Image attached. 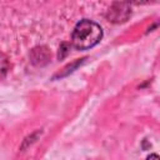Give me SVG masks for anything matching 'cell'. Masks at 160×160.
I'll use <instances>...</instances> for the list:
<instances>
[{"instance_id":"3957f363","label":"cell","mask_w":160,"mask_h":160,"mask_svg":"<svg viewBox=\"0 0 160 160\" xmlns=\"http://www.w3.org/2000/svg\"><path fill=\"white\" fill-rule=\"evenodd\" d=\"M31 61L35 65H44L50 60V52L45 46L35 48L31 51Z\"/></svg>"},{"instance_id":"5b68a950","label":"cell","mask_w":160,"mask_h":160,"mask_svg":"<svg viewBox=\"0 0 160 160\" xmlns=\"http://www.w3.org/2000/svg\"><path fill=\"white\" fill-rule=\"evenodd\" d=\"M148 160H159V156L156 154H151L150 156H148Z\"/></svg>"},{"instance_id":"6da1fadb","label":"cell","mask_w":160,"mask_h":160,"mask_svg":"<svg viewBox=\"0 0 160 160\" xmlns=\"http://www.w3.org/2000/svg\"><path fill=\"white\" fill-rule=\"evenodd\" d=\"M102 38V29L92 20H80L72 30L71 45L78 50H88L100 42Z\"/></svg>"},{"instance_id":"277c9868","label":"cell","mask_w":160,"mask_h":160,"mask_svg":"<svg viewBox=\"0 0 160 160\" xmlns=\"http://www.w3.org/2000/svg\"><path fill=\"white\" fill-rule=\"evenodd\" d=\"M9 68H10V64H9V60H8L6 55L0 51V79L6 76V74L9 71Z\"/></svg>"},{"instance_id":"7a4b0ae2","label":"cell","mask_w":160,"mask_h":160,"mask_svg":"<svg viewBox=\"0 0 160 160\" xmlns=\"http://www.w3.org/2000/svg\"><path fill=\"white\" fill-rule=\"evenodd\" d=\"M129 15H130V9L128 8V4H124V2L114 4V6L108 12V18L114 22L125 21L129 18Z\"/></svg>"}]
</instances>
